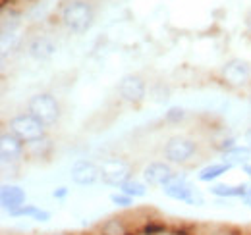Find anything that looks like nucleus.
Returning a JSON list of instances; mask_svg holds the SVG:
<instances>
[{
	"label": "nucleus",
	"instance_id": "obj_6",
	"mask_svg": "<svg viewBox=\"0 0 251 235\" xmlns=\"http://www.w3.org/2000/svg\"><path fill=\"white\" fill-rule=\"evenodd\" d=\"M129 164L122 158H106L100 164V177L110 187H122L129 179Z\"/></svg>",
	"mask_w": 251,
	"mask_h": 235
},
{
	"label": "nucleus",
	"instance_id": "obj_12",
	"mask_svg": "<svg viewBox=\"0 0 251 235\" xmlns=\"http://www.w3.org/2000/svg\"><path fill=\"white\" fill-rule=\"evenodd\" d=\"M0 201L2 206L6 210H16L20 206L25 205V193L20 189V187H14V185H4L2 191H0Z\"/></svg>",
	"mask_w": 251,
	"mask_h": 235
},
{
	"label": "nucleus",
	"instance_id": "obj_4",
	"mask_svg": "<svg viewBox=\"0 0 251 235\" xmlns=\"http://www.w3.org/2000/svg\"><path fill=\"white\" fill-rule=\"evenodd\" d=\"M162 191L166 197L174 199V201H184L188 205H203V195L189 183L186 176L180 174H172V177L162 185Z\"/></svg>",
	"mask_w": 251,
	"mask_h": 235
},
{
	"label": "nucleus",
	"instance_id": "obj_19",
	"mask_svg": "<svg viewBox=\"0 0 251 235\" xmlns=\"http://www.w3.org/2000/svg\"><path fill=\"white\" fill-rule=\"evenodd\" d=\"M141 235H168L170 234V226H166L164 222L158 220H145V224L139 228Z\"/></svg>",
	"mask_w": 251,
	"mask_h": 235
},
{
	"label": "nucleus",
	"instance_id": "obj_22",
	"mask_svg": "<svg viewBox=\"0 0 251 235\" xmlns=\"http://www.w3.org/2000/svg\"><path fill=\"white\" fill-rule=\"evenodd\" d=\"M110 201L114 203V205H118V206H131L133 205V199L131 197H127L126 193H114V195H110Z\"/></svg>",
	"mask_w": 251,
	"mask_h": 235
},
{
	"label": "nucleus",
	"instance_id": "obj_7",
	"mask_svg": "<svg viewBox=\"0 0 251 235\" xmlns=\"http://www.w3.org/2000/svg\"><path fill=\"white\" fill-rule=\"evenodd\" d=\"M222 77H224L226 83H230L234 87L244 85L251 77V68L248 66V62L234 58L230 60V62H226V66L222 68Z\"/></svg>",
	"mask_w": 251,
	"mask_h": 235
},
{
	"label": "nucleus",
	"instance_id": "obj_15",
	"mask_svg": "<svg viewBox=\"0 0 251 235\" xmlns=\"http://www.w3.org/2000/svg\"><path fill=\"white\" fill-rule=\"evenodd\" d=\"M10 214H12L14 218H33V220H39V222H47V220L50 218V214H49V212H45V210H41V208L31 206V205L20 206V208L12 210Z\"/></svg>",
	"mask_w": 251,
	"mask_h": 235
},
{
	"label": "nucleus",
	"instance_id": "obj_11",
	"mask_svg": "<svg viewBox=\"0 0 251 235\" xmlns=\"http://www.w3.org/2000/svg\"><path fill=\"white\" fill-rule=\"evenodd\" d=\"M172 168L166 162H151L145 170H143V177L149 185H158L162 187L170 177H172Z\"/></svg>",
	"mask_w": 251,
	"mask_h": 235
},
{
	"label": "nucleus",
	"instance_id": "obj_20",
	"mask_svg": "<svg viewBox=\"0 0 251 235\" xmlns=\"http://www.w3.org/2000/svg\"><path fill=\"white\" fill-rule=\"evenodd\" d=\"M120 189H122V193H126V195L131 197V199L145 197V193H147V187H145L141 181H135V179H127Z\"/></svg>",
	"mask_w": 251,
	"mask_h": 235
},
{
	"label": "nucleus",
	"instance_id": "obj_16",
	"mask_svg": "<svg viewBox=\"0 0 251 235\" xmlns=\"http://www.w3.org/2000/svg\"><path fill=\"white\" fill-rule=\"evenodd\" d=\"M99 232L102 235H127L129 228L126 226L122 218H110L99 226Z\"/></svg>",
	"mask_w": 251,
	"mask_h": 235
},
{
	"label": "nucleus",
	"instance_id": "obj_18",
	"mask_svg": "<svg viewBox=\"0 0 251 235\" xmlns=\"http://www.w3.org/2000/svg\"><path fill=\"white\" fill-rule=\"evenodd\" d=\"M230 168H232V166H230V164H226V162H222V164H211V166H207V168H203V170L199 172L197 179H199V181L209 183V181H213V179L220 177L222 174H226Z\"/></svg>",
	"mask_w": 251,
	"mask_h": 235
},
{
	"label": "nucleus",
	"instance_id": "obj_1",
	"mask_svg": "<svg viewBox=\"0 0 251 235\" xmlns=\"http://www.w3.org/2000/svg\"><path fill=\"white\" fill-rule=\"evenodd\" d=\"M95 18L93 4L89 0H66L60 8V22L72 33H85Z\"/></svg>",
	"mask_w": 251,
	"mask_h": 235
},
{
	"label": "nucleus",
	"instance_id": "obj_27",
	"mask_svg": "<svg viewBox=\"0 0 251 235\" xmlns=\"http://www.w3.org/2000/svg\"><path fill=\"white\" fill-rule=\"evenodd\" d=\"M244 199H246V205H250V206H251V189L248 191V195H246Z\"/></svg>",
	"mask_w": 251,
	"mask_h": 235
},
{
	"label": "nucleus",
	"instance_id": "obj_21",
	"mask_svg": "<svg viewBox=\"0 0 251 235\" xmlns=\"http://www.w3.org/2000/svg\"><path fill=\"white\" fill-rule=\"evenodd\" d=\"M49 150H50V141H49L47 137L37 139V141H33V143H27V152L33 154V156H37V158L47 156Z\"/></svg>",
	"mask_w": 251,
	"mask_h": 235
},
{
	"label": "nucleus",
	"instance_id": "obj_25",
	"mask_svg": "<svg viewBox=\"0 0 251 235\" xmlns=\"http://www.w3.org/2000/svg\"><path fill=\"white\" fill-rule=\"evenodd\" d=\"M246 143H248V147L251 148V129L250 131H246Z\"/></svg>",
	"mask_w": 251,
	"mask_h": 235
},
{
	"label": "nucleus",
	"instance_id": "obj_3",
	"mask_svg": "<svg viewBox=\"0 0 251 235\" xmlns=\"http://www.w3.org/2000/svg\"><path fill=\"white\" fill-rule=\"evenodd\" d=\"M27 112L49 127L60 119V104L52 94L39 93V94L31 96V100L27 102Z\"/></svg>",
	"mask_w": 251,
	"mask_h": 235
},
{
	"label": "nucleus",
	"instance_id": "obj_5",
	"mask_svg": "<svg viewBox=\"0 0 251 235\" xmlns=\"http://www.w3.org/2000/svg\"><path fill=\"white\" fill-rule=\"evenodd\" d=\"M195 150H197L195 141H191L188 137H174L164 145L162 154L172 164H186L193 158Z\"/></svg>",
	"mask_w": 251,
	"mask_h": 235
},
{
	"label": "nucleus",
	"instance_id": "obj_23",
	"mask_svg": "<svg viewBox=\"0 0 251 235\" xmlns=\"http://www.w3.org/2000/svg\"><path fill=\"white\" fill-rule=\"evenodd\" d=\"M184 110L182 108H170L168 112H166V121H172V123H176V121H180V119H184Z\"/></svg>",
	"mask_w": 251,
	"mask_h": 235
},
{
	"label": "nucleus",
	"instance_id": "obj_17",
	"mask_svg": "<svg viewBox=\"0 0 251 235\" xmlns=\"http://www.w3.org/2000/svg\"><path fill=\"white\" fill-rule=\"evenodd\" d=\"M251 156V148L250 147H236L230 148L228 152H224V162L230 164V166H236V164H242V162H248Z\"/></svg>",
	"mask_w": 251,
	"mask_h": 235
},
{
	"label": "nucleus",
	"instance_id": "obj_9",
	"mask_svg": "<svg viewBox=\"0 0 251 235\" xmlns=\"http://www.w3.org/2000/svg\"><path fill=\"white\" fill-rule=\"evenodd\" d=\"M118 93H120V96L124 100L137 104V102H141L145 98V83L137 75H126L124 79L120 81V85H118Z\"/></svg>",
	"mask_w": 251,
	"mask_h": 235
},
{
	"label": "nucleus",
	"instance_id": "obj_24",
	"mask_svg": "<svg viewBox=\"0 0 251 235\" xmlns=\"http://www.w3.org/2000/svg\"><path fill=\"white\" fill-rule=\"evenodd\" d=\"M52 195H54V199H64V197L68 195V189H66V187H58Z\"/></svg>",
	"mask_w": 251,
	"mask_h": 235
},
{
	"label": "nucleus",
	"instance_id": "obj_8",
	"mask_svg": "<svg viewBox=\"0 0 251 235\" xmlns=\"http://www.w3.org/2000/svg\"><path fill=\"white\" fill-rule=\"evenodd\" d=\"M25 152V143L22 139H18L14 133L6 131L0 137V154H2V162H14L20 160Z\"/></svg>",
	"mask_w": 251,
	"mask_h": 235
},
{
	"label": "nucleus",
	"instance_id": "obj_26",
	"mask_svg": "<svg viewBox=\"0 0 251 235\" xmlns=\"http://www.w3.org/2000/svg\"><path fill=\"white\" fill-rule=\"evenodd\" d=\"M244 172L251 177V164H244Z\"/></svg>",
	"mask_w": 251,
	"mask_h": 235
},
{
	"label": "nucleus",
	"instance_id": "obj_14",
	"mask_svg": "<svg viewBox=\"0 0 251 235\" xmlns=\"http://www.w3.org/2000/svg\"><path fill=\"white\" fill-rule=\"evenodd\" d=\"M250 191V187L246 183L242 185H226V183H217L211 187V193L222 197V199H236V197H246Z\"/></svg>",
	"mask_w": 251,
	"mask_h": 235
},
{
	"label": "nucleus",
	"instance_id": "obj_10",
	"mask_svg": "<svg viewBox=\"0 0 251 235\" xmlns=\"http://www.w3.org/2000/svg\"><path fill=\"white\" fill-rule=\"evenodd\" d=\"M99 177H100V168H97L89 160H77L72 166V179L81 187L93 185Z\"/></svg>",
	"mask_w": 251,
	"mask_h": 235
},
{
	"label": "nucleus",
	"instance_id": "obj_13",
	"mask_svg": "<svg viewBox=\"0 0 251 235\" xmlns=\"http://www.w3.org/2000/svg\"><path fill=\"white\" fill-rule=\"evenodd\" d=\"M54 50H56V45H54L49 37H45V35L33 39L31 45H29V54L37 60L50 58V56L54 54Z\"/></svg>",
	"mask_w": 251,
	"mask_h": 235
},
{
	"label": "nucleus",
	"instance_id": "obj_28",
	"mask_svg": "<svg viewBox=\"0 0 251 235\" xmlns=\"http://www.w3.org/2000/svg\"><path fill=\"white\" fill-rule=\"evenodd\" d=\"M246 24H248V29L251 31V14L248 16V20H246Z\"/></svg>",
	"mask_w": 251,
	"mask_h": 235
},
{
	"label": "nucleus",
	"instance_id": "obj_2",
	"mask_svg": "<svg viewBox=\"0 0 251 235\" xmlns=\"http://www.w3.org/2000/svg\"><path fill=\"white\" fill-rule=\"evenodd\" d=\"M8 131L14 133L18 139H22L24 143H33L37 139H43L47 133V125L43 121H39L37 118L25 112V114H18L8 121Z\"/></svg>",
	"mask_w": 251,
	"mask_h": 235
}]
</instances>
